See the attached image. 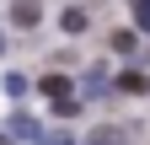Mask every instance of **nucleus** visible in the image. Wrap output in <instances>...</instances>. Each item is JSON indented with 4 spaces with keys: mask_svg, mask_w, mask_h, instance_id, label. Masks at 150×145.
Here are the masks:
<instances>
[{
    "mask_svg": "<svg viewBox=\"0 0 150 145\" xmlns=\"http://www.w3.org/2000/svg\"><path fill=\"white\" fill-rule=\"evenodd\" d=\"M38 16H43L38 0H11V22H16V27H38Z\"/></svg>",
    "mask_w": 150,
    "mask_h": 145,
    "instance_id": "obj_1",
    "label": "nucleus"
},
{
    "mask_svg": "<svg viewBox=\"0 0 150 145\" xmlns=\"http://www.w3.org/2000/svg\"><path fill=\"white\" fill-rule=\"evenodd\" d=\"M11 134H16V140H38V145L48 140L43 129H38V118H27V113H16V118H11Z\"/></svg>",
    "mask_w": 150,
    "mask_h": 145,
    "instance_id": "obj_2",
    "label": "nucleus"
},
{
    "mask_svg": "<svg viewBox=\"0 0 150 145\" xmlns=\"http://www.w3.org/2000/svg\"><path fill=\"white\" fill-rule=\"evenodd\" d=\"M145 86H150V81L139 75V70H123V75H118V92H129V97H139Z\"/></svg>",
    "mask_w": 150,
    "mask_h": 145,
    "instance_id": "obj_3",
    "label": "nucleus"
},
{
    "mask_svg": "<svg viewBox=\"0 0 150 145\" xmlns=\"http://www.w3.org/2000/svg\"><path fill=\"white\" fill-rule=\"evenodd\" d=\"M123 140H129L123 129H91V140H86V145H123Z\"/></svg>",
    "mask_w": 150,
    "mask_h": 145,
    "instance_id": "obj_4",
    "label": "nucleus"
},
{
    "mask_svg": "<svg viewBox=\"0 0 150 145\" xmlns=\"http://www.w3.org/2000/svg\"><path fill=\"white\" fill-rule=\"evenodd\" d=\"M59 22H64V32H86V11H64Z\"/></svg>",
    "mask_w": 150,
    "mask_h": 145,
    "instance_id": "obj_5",
    "label": "nucleus"
},
{
    "mask_svg": "<svg viewBox=\"0 0 150 145\" xmlns=\"http://www.w3.org/2000/svg\"><path fill=\"white\" fill-rule=\"evenodd\" d=\"M0 86H6V97H22V92H27V75H6Z\"/></svg>",
    "mask_w": 150,
    "mask_h": 145,
    "instance_id": "obj_6",
    "label": "nucleus"
},
{
    "mask_svg": "<svg viewBox=\"0 0 150 145\" xmlns=\"http://www.w3.org/2000/svg\"><path fill=\"white\" fill-rule=\"evenodd\" d=\"M112 48H118V54H134V32H112Z\"/></svg>",
    "mask_w": 150,
    "mask_h": 145,
    "instance_id": "obj_7",
    "label": "nucleus"
},
{
    "mask_svg": "<svg viewBox=\"0 0 150 145\" xmlns=\"http://www.w3.org/2000/svg\"><path fill=\"white\" fill-rule=\"evenodd\" d=\"M139 27L150 32V0H139Z\"/></svg>",
    "mask_w": 150,
    "mask_h": 145,
    "instance_id": "obj_8",
    "label": "nucleus"
},
{
    "mask_svg": "<svg viewBox=\"0 0 150 145\" xmlns=\"http://www.w3.org/2000/svg\"><path fill=\"white\" fill-rule=\"evenodd\" d=\"M0 145H16V134H6V129H0Z\"/></svg>",
    "mask_w": 150,
    "mask_h": 145,
    "instance_id": "obj_9",
    "label": "nucleus"
},
{
    "mask_svg": "<svg viewBox=\"0 0 150 145\" xmlns=\"http://www.w3.org/2000/svg\"><path fill=\"white\" fill-rule=\"evenodd\" d=\"M0 48H6V38H0Z\"/></svg>",
    "mask_w": 150,
    "mask_h": 145,
    "instance_id": "obj_10",
    "label": "nucleus"
}]
</instances>
